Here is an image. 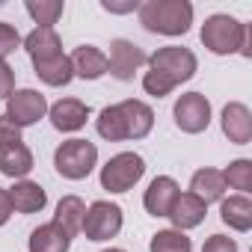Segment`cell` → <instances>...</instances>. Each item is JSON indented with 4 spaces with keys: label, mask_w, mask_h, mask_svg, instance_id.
<instances>
[{
    "label": "cell",
    "mask_w": 252,
    "mask_h": 252,
    "mask_svg": "<svg viewBox=\"0 0 252 252\" xmlns=\"http://www.w3.org/2000/svg\"><path fill=\"white\" fill-rule=\"evenodd\" d=\"M196 65L199 63H196V54L190 48H178V45L160 48L149 57V71L143 77V89L155 98H163L175 86L187 83L196 74Z\"/></svg>",
    "instance_id": "1"
},
{
    "label": "cell",
    "mask_w": 252,
    "mask_h": 252,
    "mask_svg": "<svg viewBox=\"0 0 252 252\" xmlns=\"http://www.w3.org/2000/svg\"><path fill=\"white\" fill-rule=\"evenodd\" d=\"M137 12L140 24L160 36H184L193 24V6L187 0H146Z\"/></svg>",
    "instance_id": "2"
},
{
    "label": "cell",
    "mask_w": 252,
    "mask_h": 252,
    "mask_svg": "<svg viewBox=\"0 0 252 252\" xmlns=\"http://www.w3.org/2000/svg\"><path fill=\"white\" fill-rule=\"evenodd\" d=\"M202 45L211 54L228 57V54H243L249 57V30L231 15H211L202 24Z\"/></svg>",
    "instance_id": "3"
},
{
    "label": "cell",
    "mask_w": 252,
    "mask_h": 252,
    "mask_svg": "<svg viewBox=\"0 0 252 252\" xmlns=\"http://www.w3.org/2000/svg\"><path fill=\"white\" fill-rule=\"evenodd\" d=\"M95 163H98V149H95V143H89V140H68V143H63V146L57 149V155H54L57 172H60L63 178H68V181L86 178V175L95 169Z\"/></svg>",
    "instance_id": "4"
},
{
    "label": "cell",
    "mask_w": 252,
    "mask_h": 252,
    "mask_svg": "<svg viewBox=\"0 0 252 252\" xmlns=\"http://www.w3.org/2000/svg\"><path fill=\"white\" fill-rule=\"evenodd\" d=\"M146 175V160L134 152H122L101 166V187L110 193H128Z\"/></svg>",
    "instance_id": "5"
},
{
    "label": "cell",
    "mask_w": 252,
    "mask_h": 252,
    "mask_svg": "<svg viewBox=\"0 0 252 252\" xmlns=\"http://www.w3.org/2000/svg\"><path fill=\"white\" fill-rule=\"evenodd\" d=\"M86 240H110L122 231V208L113 202H92L86 208L83 217V228Z\"/></svg>",
    "instance_id": "6"
},
{
    "label": "cell",
    "mask_w": 252,
    "mask_h": 252,
    "mask_svg": "<svg viewBox=\"0 0 252 252\" xmlns=\"http://www.w3.org/2000/svg\"><path fill=\"white\" fill-rule=\"evenodd\" d=\"M172 116H175V125L184 134H202L211 125V101L202 92H187L175 101Z\"/></svg>",
    "instance_id": "7"
},
{
    "label": "cell",
    "mask_w": 252,
    "mask_h": 252,
    "mask_svg": "<svg viewBox=\"0 0 252 252\" xmlns=\"http://www.w3.org/2000/svg\"><path fill=\"white\" fill-rule=\"evenodd\" d=\"M45 113H48V101L36 89H18V92H12L6 98V116L18 125V128L36 125Z\"/></svg>",
    "instance_id": "8"
},
{
    "label": "cell",
    "mask_w": 252,
    "mask_h": 252,
    "mask_svg": "<svg viewBox=\"0 0 252 252\" xmlns=\"http://www.w3.org/2000/svg\"><path fill=\"white\" fill-rule=\"evenodd\" d=\"M116 113H119V122H122L125 140H143V137H149L152 128H155V113H152V107L143 104V101L128 98V101L116 104Z\"/></svg>",
    "instance_id": "9"
},
{
    "label": "cell",
    "mask_w": 252,
    "mask_h": 252,
    "mask_svg": "<svg viewBox=\"0 0 252 252\" xmlns=\"http://www.w3.org/2000/svg\"><path fill=\"white\" fill-rule=\"evenodd\" d=\"M149 57L143 48H137L128 39H116L110 45V57H107V71L119 80H131L134 71H140V65H146Z\"/></svg>",
    "instance_id": "10"
},
{
    "label": "cell",
    "mask_w": 252,
    "mask_h": 252,
    "mask_svg": "<svg viewBox=\"0 0 252 252\" xmlns=\"http://www.w3.org/2000/svg\"><path fill=\"white\" fill-rule=\"evenodd\" d=\"M222 134L234 146H246L252 140V113L246 104L231 101L222 107Z\"/></svg>",
    "instance_id": "11"
},
{
    "label": "cell",
    "mask_w": 252,
    "mask_h": 252,
    "mask_svg": "<svg viewBox=\"0 0 252 252\" xmlns=\"http://www.w3.org/2000/svg\"><path fill=\"white\" fill-rule=\"evenodd\" d=\"M178 196H181L178 184L169 175H160V178H155L149 184V190L143 196V205H146V211L152 217H169V211H172V205H175Z\"/></svg>",
    "instance_id": "12"
},
{
    "label": "cell",
    "mask_w": 252,
    "mask_h": 252,
    "mask_svg": "<svg viewBox=\"0 0 252 252\" xmlns=\"http://www.w3.org/2000/svg\"><path fill=\"white\" fill-rule=\"evenodd\" d=\"M48 113H51V125L63 134L80 131L86 125V119H89V107L83 101H77V98H63L54 107H48Z\"/></svg>",
    "instance_id": "13"
},
{
    "label": "cell",
    "mask_w": 252,
    "mask_h": 252,
    "mask_svg": "<svg viewBox=\"0 0 252 252\" xmlns=\"http://www.w3.org/2000/svg\"><path fill=\"white\" fill-rule=\"evenodd\" d=\"M24 48H27V54H30L33 63H48V60L63 57V42H60V36H57L54 27H36L24 39Z\"/></svg>",
    "instance_id": "14"
},
{
    "label": "cell",
    "mask_w": 252,
    "mask_h": 252,
    "mask_svg": "<svg viewBox=\"0 0 252 252\" xmlns=\"http://www.w3.org/2000/svg\"><path fill=\"white\" fill-rule=\"evenodd\" d=\"M71 71L83 80H98L101 74H107V54L98 51L95 45H80L74 48V54L68 57Z\"/></svg>",
    "instance_id": "15"
},
{
    "label": "cell",
    "mask_w": 252,
    "mask_h": 252,
    "mask_svg": "<svg viewBox=\"0 0 252 252\" xmlns=\"http://www.w3.org/2000/svg\"><path fill=\"white\" fill-rule=\"evenodd\" d=\"M205 214H208V205H205L202 199H196L193 193H181V196L175 199L172 211H169V220H172L175 231H187V228L202 225Z\"/></svg>",
    "instance_id": "16"
},
{
    "label": "cell",
    "mask_w": 252,
    "mask_h": 252,
    "mask_svg": "<svg viewBox=\"0 0 252 252\" xmlns=\"http://www.w3.org/2000/svg\"><path fill=\"white\" fill-rule=\"evenodd\" d=\"M30 169H33V152L24 146V140L0 146V172H3V175L24 178Z\"/></svg>",
    "instance_id": "17"
},
{
    "label": "cell",
    "mask_w": 252,
    "mask_h": 252,
    "mask_svg": "<svg viewBox=\"0 0 252 252\" xmlns=\"http://www.w3.org/2000/svg\"><path fill=\"white\" fill-rule=\"evenodd\" d=\"M190 193L196 199H202L205 205L208 202H220L225 196V178H222V172L220 169H199V172H193Z\"/></svg>",
    "instance_id": "18"
},
{
    "label": "cell",
    "mask_w": 252,
    "mask_h": 252,
    "mask_svg": "<svg viewBox=\"0 0 252 252\" xmlns=\"http://www.w3.org/2000/svg\"><path fill=\"white\" fill-rule=\"evenodd\" d=\"M9 202H12V211L18 214H36L48 205V196L36 181H15V187L9 190Z\"/></svg>",
    "instance_id": "19"
},
{
    "label": "cell",
    "mask_w": 252,
    "mask_h": 252,
    "mask_svg": "<svg viewBox=\"0 0 252 252\" xmlns=\"http://www.w3.org/2000/svg\"><path fill=\"white\" fill-rule=\"evenodd\" d=\"M220 217L228 228L234 231H249L252 228V202L249 196H228V199H220Z\"/></svg>",
    "instance_id": "20"
},
{
    "label": "cell",
    "mask_w": 252,
    "mask_h": 252,
    "mask_svg": "<svg viewBox=\"0 0 252 252\" xmlns=\"http://www.w3.org/2000/svg\"><path fill=\"white\" fill-rule=\"evenodd\" d=\"M83 217H86V205L80 196H63L60 205H57V217H54V225H60L68 237H74L80 228H83Z\"/></svg>",
    "instance_id": "21"
},
{
    "label": "cell",
    "mask_w": 252,
    "mask_h": 252,
    "mask_svg": "<svg viewBox=\"0 0 252 252\" xmlns=\"http://www.w3.org/2000/svg\"><path fill=\"white\" fill-rule=\"evenodd\" d=\"M30 252H68V246H71V237L60 228V225H54V222H45V225H39L33 234H30Z\"/></svg>",
    "instance_id": "22"
},
{
    "label": "cell",
    "mask_w": 252,
    "mask_h": 252,
    "mask_svg": "<svg viewBox=\"0 0 252 252\" xmlns=\"http://www.w3.org/2000/svg\"><path fill=\"white\" fill-rule=\"evenodd\" d=\"M33 68H36L39 80L48 83V86H65V83H71V77H74L71 63H68L65 54L57 57V60H48V63H33Z\"/></svg>",
    "instance_id": "23"
},
{
    "label": "cell",
    "mask_w": 252,
    "mask_h": 252,
    "mask_svg": "<svg viewBox=\"0 0 252 252\" xmlns=\"http://www.w3.org/2000/svg\"><path fill=\"white\" fill-rule=\"evenodd\" d=\"M65 3L63 0H27V12L39 27H54L63 15Z\"/></svg>",
    "instance_id": "24"
},
{
    "label": "cell",
    "mask_w": 252,
    "mask_h": 252,
    "mask_svg": "<svg viewBox=\"0 0 252 252\" xmlns=\"http://www.w3.org/2000/svg\"><path fill=\"white\" fill-rule=\"evenodd\" d=\"M152 252H193V243L184 231H175V228H163L152 237L149 243Z\"/></svg>",
    "instance_id": "25"
},
{
    "label": "cell",
    "mask_w": 252,
    "mask_h": 252,
    "mask_svg": "<svg viewBox=\"0 0 252 252\" xmlns=\"http://www.w3.org/2000/svg\"><path fill=\"white\" fill-rule=\"evenodd\" d=\"M222 178H225V187H234V190H240V196H246L252 190V160H246V158L231 160L228 169L222 172Z\"/></svg>",
    "instance_id": "26"
},
{
    "label": "cell",
    "mask_w": 252,
    "mask_h": 252,
    "mask_svg": "<svg viewBox=\"0 0 252 252\" xmlns=\"http://www.w3.org/2000/svg\"><path fill=\"white\" fill-rule=\"evenodd\" d=\"M18 45H21L18 30H15L12 24H6V21H0V60H3L6 54H12Z\"/></svg>",
    "instance_id": "27"
},
{
    "label": "cell",
    "mask_w": 252,
    "mask_h": 252,
    "mask_svg": "<svg viewBox=\"0 0 252 252\" xmlns=\"http://www.w3.org/2000/svg\"><path fill=\"white\" fill-rule=\"evenodd\" d=\"M15 92V71L9 68L6 60H0V101H6Z\"/></svg>",
    "instance_id": "28"
},
{
    "label": "cell",
    "mask_w": 252,
    "mask_h": 252,
    "mask_svg": "<svg viewBox=\"0 0 252 252\" xmlns=\"http://www.w3.org/2000/svg\"><path fill=\"white\" fill-rule=\"evenodd\" d=\"M202 252H237V243L225 234H211L202 246Z\"/></svg>",
    "instance_id": "29"
},
{
    "label": "cell",
    "mask_w": 252,
    "mask_h": 252,
    "mask_svg": "<svg viewBox=\"0 0 252 252\" xmlns=\"http://www.w3.org/2000/svg\"><path fill=\"white\" fill-rule=\"evenodd\" d=\"M21 140V128L9 119V116H0V146L6 143H18Z\"/></svg>",
    "instance_id": "30"
},
{
    "label": "cell",
    "mask_w": 252,
    "mask_h": 252,
    "mask_svg": "<svg viewBox=\"0 0 252 252\" xmlns=\"http://www.w3.org/2000/svg\"><path fill=\"white\" fill-rule=\"evenodd\" d=\"M12 217V202H9V190L0 187V225H6Z\"/></svg>",
    "instance_id": "31"
},
{
    "label": "cell",
    "mask_w": 252,
    "mask_h": 252,
    "mask_svg": "<svg viewBox=\"0 0 252 252\" xmlns=\"http://www.w3.org/2000/svg\"><path fill=\"white\" fill-rule=\"evenodd\" d=\"M101 6H104L107 12H134V9H140L137 0H131V3H113V0H104Z\"/></svg>",
    "instance_id": "32"
},
{
    "label": "cell",
    "mask_w": 252,
    "mask_h": 252,
    "mask_svg": "<svg viewBox=\"0 0 252 252\" xmlns=\"http://www.w3.org/2000/svg\"><path fill=\"white\" fill-rule=\"evenodd\" d=\"M104 252H125V249H104Z\"/></svg>",
    "instance_id": "33"
}]
</instances>
